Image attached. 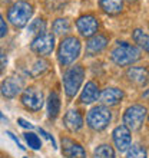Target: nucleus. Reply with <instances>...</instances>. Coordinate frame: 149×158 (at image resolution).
Returning <instances> with one entry per match:
<instances>
[{"label": "nucleus", "mask_w": 149, "mask_h": 158, "mask_svg": "<svg viewBox=\"0 0 149 158\" xmlns=\"http://www.w3.org/2000/svg\"><path fill=\"white\" fill-rule=\"evenodd\" d=\"M111 58L118 66H128L141 59V50L128 42H119L112 50Z\"/></svg>", "instance_id": "f257e3e1"}, {"label": "nucleus", "mask_w": 149, "mask_h": 158, "mask_svg": "<svg viewBox=\"0 0 149 158\" xmlns=\"http://www.w3.org/2000/svg\"><path fill=\"white\" fill-rule=\"evenodd\" d=\"M80 40L74 36H67V38L62 39L60 45H59V50H58V58L59 62L62 66H69L79 58L80 55Z\"/></svg>", "instance_id": "f03ea898"}, {"label": "nucleus", "mask_w": 149, "mask_h": 158, "mask_svg": "<svg viewBox=\"0 0 149 158\" xmlns=\"http://www.w3.org/2000/svg\"><path fill=\"white\" fill-rule=\"evenodd\" d=\"M32 15H33L32 4L25 2V0H17L9 9L7 19L14 27H25L27 25V22L30 20Z\"/></svg>", "instance_id": "7ed1b4c3"}, {"label": "nucleus", "mask_w": 149, "mask_h": 158, "mask_svg": "<svg viewBox=\"0 0 149 158\" xmlns=\"http://www.w3.org/2000/svg\"><path fill=\"white\" fill-rule=\"evenodd\" d=\"M85 78V69L82 66H72L70 69H67L63 75V86H65V92L69 98H73L78 91L80 89V85Z\"/></svg>", "instance_id": "20e7f679"}, {"label": "nucleus", "mask_w": 149, "mask_h": 158, "mask_svg": "<svg viewBox=\"0 0 149 158\" xmlns=\"http://www.w3.org/2000/svg\"><path fill=\"white\" fill-rule=\"evenodd\" d=\"M112 119V114L109 108H106V105H98L95 108H92L87 112L86 122L92 129L95 131H102L109 125Z\"/></svg>", "instance_id": "39448f33"}, {"label": "nucleus", "mask_w": 149, "mask_h": 158, "mask_svg": "<svg viewBox=\"0 0 149 158\" xmlns=\"http://www.w3.org/2000/svg\"><path fill=\"white\" fill-rule=\"evenodd\" d=\"M146 118V108L142 105H132L123 114V125H126L131 131H136L142 127Z\"/></svg>", "instance_id": "423d86ee"}, {"label": "nucleus", "mask_w": 149, "mask_h": 158, "mask_svg": "<svg viewBox=\"0 0 149 158\" xmlns=\"http://www.w3.org/2000/svg\"><path fill=\"white\" fill-rule=\"evenodd\" d=\"M30 49L39 56H47L54 49V36L50 32H43L37 35L30 43Z\"/></svg>", "instance_id": "0eeeda50"}, {"label": "nucleus", "mask_w": 149, "mask_h": 158, "mask_svg": "<svg viewBox=\"0 0 149 158\" xmlns=\"http://www.w3.org/2000/svg\"><path fill=\"white\" fill-rule=\"evenodd\" d=\"M43 92L34 86L26 88L22 94V104L30 111H40L43 106Z\"/></svg>", "instance_id": "6e6552de"}, {"label": "nucleus", "mask_w": 149, "mask_h": 158, "mask_svg": "<svg viewBox=\"0 0 149 158\" xmlns=\"http://www.w3.org/2000/svg\"><path fill=\"white\" fill-rule=\"evenodd\" d=\"M113 142H115L116 150L119 152H125L131 148L132 144V135H131V129L126 125H119L113 129Z\"/></svg>", "instance_id": "1a4fd4ad"}, {"label": "nucleus", "mask_w": 149, "mask_h": 158, "mask_svg": "<svg viewBox=\"0 0 149 158\" xmlns=\"http://www.w3.org/2000/svg\"><path fill=\"white\" fill-rule=\"evenodd\" d=\"M76 27L83 38H92V36H95V33L99 29V23H98L95 16L83 15L76 20Z\"/></svg>", "instance_id": "9d476101"}, {"label": "nucleus", "mask_w": 149, "mask_h": 158, "mask_svg": "<svg viewBox=\"0 0 149 158\" xmlns=\"http://www.w3.org/2000/svg\"><path fill=\"white\" fill-rule=\"evenodd\" d=\"M62 154L66 158H86L83 147L70 138H62Z\"/></svg>", "instance_id": "9b49d317"}, {"label": "nucleus", "mask_w": 149, "mask_h": 158, "mask_svg": "<svg viewBox=\"0 0 149 158\" xmlns=\"http://www.w3.org/2000/svg\"><path fill=\"white\" fill-rule=\"evenodd\" d=\"M0 92L4 98H9L12 99L14 96H17L22 92V81L20 79L14 78V76H10V78H6L0 85Z\"/></svg>", "instance_id": "f8f14e48"}, {"label": "nucleus", "mask_w": 149, "mask_h": 158, "mask_svg": "<svg viewBox=\"0 0 149 158\" xmlns=\"http://www.w3.org/2000/svg\"><path fill=\"white\" fill-rule=\"evenodd\" d=\"M126 76L132 83L138 86H143L149 82V71L142 66H132L126 72Z\"/></svg>", "instance_id": "ddd939ff"}, {"label": "nucleus", "mask_w": 149, "mask_h": 158, "mask_svg": "<svg viewBox=\"0 0 149 158\" xmlns=\"http://www.w3.org/2000/svg\"><path fill=\"white\" fill-rule=\"evenodd\" d=\"M108 46V38L103 35H95L92 36L86 43V53L89 56H95V55L100 53L102 50Z\"/></svg>", "instance_id": "4468645a"}, {"label": "nucleus", "mask_w": 149, "mask_h": 158, "mask_svg": "<svg viewBox=\"0 0 149 158\" xmlns=\"http://www.w3.org/2000/svg\"><path fill=\"white\" fill-rule=\"evenodd\" d=\"M63 122H65V127L70 132H76V131H79L83 127V117L79 111L70 109V111L66 112V115L63 118Z\"/></svg>", "instance_id": "2eb2a0df"}, {"label": "nucleus", "mask_w": 149, "mask_h": 158, "mask_svg": "<svg viewBox=\"0 0 149 158\" xmlns=\"http://www.w3.org/2000/svg\"><path fill=\"white\" fill-rule=\"evenodd\" d=\"M123 91L119 88H106L102 94H100V102L103 105H116L123 99Z\"/></svg>", "instance_id": "dca6fc26"}, {"label": "nucleus", "mask_w": 149, "mask_h": 158, "mask_svg": "<svg viewBox=\"0 0 149 158\" xmlns=\"http://www.w3.org/2000/svg\"><path fill=\"white\" fill-rule=\"evenodd\" d=\"M100 96V92H99V86L96 85L95 82H86L85 88L82 89V94H80V102L82 104H92L98 101V98Z\"/></svg>", "instance_id": "f3484780"}, {"label": "nucleus", "mask_w": 149, "mask_h": 158, "mask_svg": "<svg viewBox=\"0 0 149 158\" xmlns=\"http://www.w3.org/2000/svg\"><path fill=\"white\" fill-rule=\"evenodd\" d=\"M59 112H60V96L58 92H50L47 98V117L50 119H54Z\"/></svg>", "instance_id": "a211bd4d"}, {"label": "nucleus", "mask_w": 149, "mask_h": 158, "mask_svg": "<svg viewBox=\"0 0 149 158\" xmlns=\"http://www.w3.org/2000/svg\"><path fill=\"white\" fill-rule=\"evenodd\" d=\"M99 4L108 15H119L123 9V0H99Z\"/></svg>", "instance_id": "6ab92c4d"}, {"label": "nucleus", "mask_w": 149, "mask_h": 158, "mask_svg": "<svg viewBox=\"0 0 149 158\" xmlns=\"http://www.w3.org/2000/svg\"><path fill=\"white\" fill-rule=\"evenodd\" d=\"M52 29H53V33L58 35V36H63L66 35L69 30H70V23L67 19H56L52 25Z\"/></svg>", "instance_id": "aec40b11"}, {"label": "nucleus", "mask_w": 149, "mask_h": 158, "mask_svg": "<svg viewBox=\"0 0 149 158\" xmlns=\"http://www.w3.org/2000/svg\"><path fill=\"white\" fill-rule=\"evenodd\" d=\"M132 36H133L135 43H138V46H139L141 49H143L145 52L149 53V35L143 33L141 29H136L135 32H133Z\"/></svg>", "instance_id": "412c9836"}, {"label": "nucleus", "mask_w": 149, "mask_h": 158, "mask_svg": "<svg viewBox=\"0 0 149 158\" xmlns=\"http://www.w3.org/2000/svg\"><path fill=\"white\" fill-rule=\"evenodd\" d=\"M93 158H115V151L108 144H102L93 151Z\"/></svg>", "instance_id": "4be33fe9"}, {"label": "nucleus", "mask_w": 149, "mask_h": 158, "mask_svg": "<svg viewBox=\"0 0 149 158\" xmlns=\"http://www.w3.org/2000/svg\"><path fill=\"white\" fill-rule=\"evenodd\" d=\"M126 158H148V152L145 147H142L141 144H135L128 150Z\"/></svg>", "instance_id": "5701e85b"}, {"label": "nucleus", "mask_w": 149, "mask_h": 158, "mask_svg": "<svg viewBox=\"0 0 149 158\" xmlns=\"http://www.w3.org/2000/svg\"><path fill=\"white\" fill-rule=\"evenodd\" d=\"M30 33H36V35H40L43 32H46V22L42 19V17H37L34 20H32V23L29 25L27 27Z\"/></svg>", "instance_id": "b1692460"}, {"label": "nucleus", "mask_w": 149, "mask_h": 158, "mask_svg": "<svg viewBox=\"0 0 149 158\" xmlns=\"http://www.w3.org/2000/svg\"><path fill=\"white\" fill-rule=\"evenodd\" d=\"M23 135H25V139H26V142H27V145H29L32 150H40L42 148V141L36 134L25 132Z\"/></svg>", "instance_id": "393cba45"}, {"label": "nucleus", "mask_w": 149, "mask_h": 158, "mask_svg": "<svg viewBox=\"0 0 149 158\" xmlns=\"http://www.w3.org/2000/svg\"><path fill=\"white\" fill-rule=\"evenodd\" d=\"M46 69H47V62L43 60V59H39V60H36V62L33 63V66L30 69V75L33 76V78H36V76L42 75Z\"/></svg>", "instance_id": "a878e982"}, {"label": "nucleus", "mask_w": 149, "mask_h": 158, "mask_svg": "<svg viewBox=\"0 0 149 158\" xmlns=\"http://www.w3.org/2000/svg\"><path fill=\"white\" fill-rule=\"evenodd\" d=\"M6 35H7V25H6L3 16L0 15V38H4Z\"/></svg>", "instance_id": "bb28decb"}, {"label": "nucleus", "mask_w": 149, "mask_h": 158, "mask_svg": "<svg viewBox=\"0 0 149 158\" xmlns=\"http://www.w3.org/2000/svg\"><path fill=\"white\" fill-rule=\"evenodd\" d=\"M17 124L20 125L22 128H26V129H33V128H34L33 124H30L29 121L23 119V118H19V119H17Z\"/></svg>", "instance_id": "cd10ccee"}, {"label": "nucleus", "mask_w": 149, "mask_h": 158, "mask_svg": "<svg viewBox=\"0 0 149 158\" xmlns=\"http://www.w3.org/2000/svg\"><path fill=\"white\" fill-rule=\"evenodd\" d=\"M7 65V56H6V52H4L2 48H0V68L4 69V66Z\"/></svg>", "instance_id": "c85d7f7f"}, {"label": "nucleus", "mask_w": 149, "mask_h": 158, "mask_svg": "<svg viewBox=\"0 0 149 158\" xmlns=\"http://www.w3.org/2000/svg\"><path fill=\"white\" fill-rule=\"evenodd\" d=\"M7 135H9V137H10V138H12L13 141L16 142V144H17V147H19L20 150H26V147H23V144H22V142L19 141V138H17V137H16V135H14V134H13V132H10V131H7Z\"/></svg>", "instance_id": "c756f323"}, {"label": "nucleus", "mask_w": 149, "mask_h": 158, "mask_svg": "<svg viewBox=\"0 0 149 158\" xmlns=\"http://www.w3.org/2000/svg\"><path fill=\"white\" fill-rule=\"evenodd\" d=\"M39 132H40V135H43V137L46 138V139H49V141H52V144H53V147L56 148V142H54V139H53V137L50 135L49 132H46L45 129H42V128H39Z\"/></svg>", "instance_id": "7c9ffc66"}, {"label": "nucleus", "mask_w": 149, "mask_h": 158, "mask_svg": "<svg viewBox=\"0 0 149 158\" xmlns=\"http://www.w3.org/2000/svg\"><path fill=\"white\" fill-rule=\"evenodd\" d=\"M142 98H143V99H149V88L142 94Z\"/></svg>", "instance_id": "2f4dec72"}, {"label": "nucleus", "mask_w": 149, "mask_h": 158, "mask_svg": "<svg viewBox=\"0 0 149 158\" xmlns=\"http://www.w3.org/2000/svg\"><path fill=\"white\" fill-rule=\"evenodd\" d=\"M0 121H7V118L4 117V115H3L2 112H0Z\"/></svg>", "instance_id": "473e14b6"}, {"label": "nucleus", "mask_w": 149, "mask_h": 158, "mask_svg": "<svg viewBox=\"0 0 149 158\" xmlns=\"http://www.w3.org/2000/svg\"><path fill=\"white\" fill-rule=\"evenodd\" d=\"M128 2H131V3H132V2H136V0H128Z\"/></svg>", "instance_id": "72a5a7b5"}, {"label": "nucleus", "mask_w": 149, "mask_h": 158, "mask_svg": "<svg viewBox=\"0 0 149 158\" xmlns=\"http://www.w3.org/2000/svg\"><path fill=\"white\" fill-rule=\"evenodd\" d=\"M2 71H3V69H2V68H0V75H2Z\"/></svg>", "instance_id": "f704fd0d"}, {"label": "nucleus", "mask_w": 149, "mask_h": 158, "mask_svg": "<svg viewBox=\"0 0 149 158\" xmlns=\"http://www.w3.org/2000/svg\"><path fill=\"white\" fill-rule=\"evenodd\" d=\"M25 158H26V157H25Z\"/></svg>", "instance_id": "c9c22d12"}]
</instances>
